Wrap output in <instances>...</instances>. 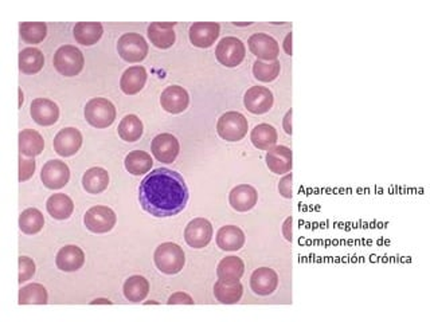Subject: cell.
<instances>
[{"label": "cell", "mask_w": 430, "mask_h": 322, "mask_svg": "<svg viewBox=\"0 0 430 322\" xmlns=\"http://www.w3.org/2000/svg\"><path fill=\"white\" fill-rule=\"evenodd\" d=\"M28 303H38V305L47 303V292L42 285L31 283L22 287L19 292V305H28Z\"/></svg>", "instance_id": "obj_38"}, {"label": "cell", "mask_w": 430, "mask_h": 322, "mask_svg": "<svg viewBox=\"0 0 430 322\" xmlns=\"http://www.w3.org/2000/svg\"><path fill=\"white\" fill-rule=\"evenodd\" d=\"M243 287L239 280L226 282L219 279L214 286V296L216 300L225 305H233L241 300Z\"/></svg>", "instance_id": "obj_26"}, {"label": "cell", "mask_w": 430, "mask_h": 322, "mask_svg": "<svg viewBox=\"0 0 430 322\" xmlns=\"http://www.w3.org/2000/svg\"><path fill=\"white\" fill-rule=\"evenodd\" d=\"M243 104L246 109L253 114H264L273 107V94L268 87L264 86H253L250 87L245 97Z\"/></svg>", "instance_id": "obj_12"}, {"label": "cell", "mask_w": 430, "mask_h": 322, "mask_svg": "<svg viewBox=\"0 0 430 322\" xmlns=\"http://www.w3.org/2000/svg\"><path fill=\"white\" fill-rule=\"evenodd\" d=\"M169 305H194V300L183 292H178L175 294H172L171 297L167 301Z\"/></svg>", "instance_id": "obj_43"}, {"label": "cell", "mask_w": 430, "mask_h": 322, "mask_svg": "<svg viewBox=\"0 0 430 322\" xmlns=\"http://www.w3.org/2000/svg\"><path fill=\"white\" fill-rule=\"evenodd\" d=\"M249 48L257 57L264 61H277L280 54L279 43L266 34H253L249 38Z\"/></svg>", "instance_id": "obj_14"}, {"label": "cell", "mask_w": 430, "mask_h": 322, "mask_svg": "<svg viewBox=\"0 0 430 322\" xmlns=\"http://www.w3.org/2000/svg\"><path fill=\"white\" fill-rule=\"evenodd\" d=\"M96 303H105V305H112V301L105 300V298H98V300L92 301V305Z\"/></svg>", "instance_id": "obj_47"}, {"label": "cell", "mask_w": 430, "mask_h": 322, "mask_svg": "<svg viewBox=\"0 0 430 322\" xmlns=\"http://www.w3.org/2000/svg\"><path fill=\"white\" fill-rule=\"evenodd\" d=\"M117 51L120 57L127 62H141L148 54V43L146 42V39L140 34L129 33L124 34L119 39Z\"/></svg>", "instance_id": "obj_6"}, {"label": "cell", "mask_w": 430, "mask_h": 322, "mask_svg": "<svg viewBox=\"0 0 430 322\" xmlns=\"http://www.w3.org/2000/svg\"><path fill=\"white\" fill-rule=\"evenodd\" d=\"M147 77V70L143 66H132L124 71L120 81V87L128 96L137 94L146 85Z\"/></svg>", "instance_id": "obj_23"}, {"label": "cell", "mask_w": 430, "mask_h": 322, "mask_svg": "<svg viewBox=\"0 0 430 322\" xmlns=\"http://www.w3.org/2000/svg\"><path fill=\"white\" fill-rule=\"evenodd\" d=\"M175 21L172 23H150L148 27V37L150 43L156 46L157 48H170L175 43L176 35L173 31Z\"/></svg>", "instance_id": "obj_24"}, {"label": "cell", "mask_w": 430, "mask_h": 322, "mask_svg": "<svg viewBox=\"0 0 430 322\" xmlns=\"http://www.w3.org/2000/svg\"><path fill=\"white\" fill-rule=\"evenodd\" d=\"M152 159L150 154L144 150H132L126 157V168L129 173L135 176L144 175L152 168Z\"/></svg>", "instance_id": "obj_34"}, {"label": "cell", "mask_w": 430, "mask_h": 322, "mask_svg": "<svg viewBox=\"0 0 430 322\" xmlns=\"http://www.w3.org/2000/svg\"><path fill=\"white\" fill-rule=\"evenodd\" d=\"M216 244L223 251H238L245 244V234L237 226H223L216 234Z\"/></svg>", "instance_id": "obj_22"}, {"label": "cell", "mask_w": 430, "mask_h": 322, "mask_svg": "<svg viewBox=\"0 0 430 322\" xmlns=\"http://www.w3.org/2000/svg\"><path fill=\"white\" fill-rule=\"evenodd\" d=\"M221 33V26L213 21H198L190 27V41L195 47L207 48L214 44Z\"/></svg>", "instance_id": "obj_13"}, {"label": "cell", "mask_w": 430, "mask_h": 322, "mask_svg": "<svg viewBox=\"0 0 430 322\" xmlns=\"http://www.w3.org/2000/svg\"><path fill=\"white\" fill-rule=\"evenodd\" d=\"M85 118L94 128H108L116 118V107L107 98H93L86 104Z\"/></svg>", "instance_id": "obj_5"}, {"label": "cell", "mask_w": 430, "mask_h": 322, "mask_svg": "<svg viewBox=\"0 0 430 322\" xmlns=\"http://www.w3.org/2000/svg\"><path fill=\"white\" fill-rule=\"evenodd\" d=\"M57 266L62 271H77L85 263V254L77 246H64L57 254Z\"/></svg>", "instance_id": "obj_21"}, {"label": "cell", "mask_w": 430, "mask_h": 322, "mask_svg": "<svg viewBox=\"0 0 430 322\" xmlns=\"http://www.w3.org/2000/svg\"><path fill=\"white\" fill-rule=\"evenodd\" d=\"M253 145L261 150H272L277 143V132L269 124H259L250 134Z\"/></svg>", "instance_id": "obj_31"}, {"label": "cell", "mask_w": 430, "mask_h": 322, "mask_svg": "<svg viewBox=\"0 0 430 322\" xmlns=\"http://www.w3.org/2000/svg\"><path fill=\"white\" fill-rule=\"evenodd\" d=\"M83 145V134L78 129H61L54 137V150L64 157L76 154Z\"/></svg>", "instance_id": "obj_16"}, {"label": "cell", "mask_w": 430, "mask_h": 322, "mask_svg": "<svg viewBox=\"0 0 430 322\" xmlns=\"http://www.w3.org/2000/svg\"><path fill=\"white\" fill-rule=\"evenodd\" d=\"M84 55L83 53L70 44L62 46L54 54V67L64 77H76L84 69Z\"/></svg>", "instance_id": "obj_4"}, {"label": "cell", "mask_w": 430, "mask_h": 322, "mask_svg": "<svg viewBox=\"0 0 430 322\" xmlns=\"http://www.w3.org/2000/svg\"><path fill=\"white\" fill-rule=\"evenodd\" d=\"M31 117L42 127H50L60 118V109L55 102L47 98H37L31 102Z\"/></svg>", "instance_id": "obj_17"}, {"label": "cell", "mask_w": 430, "mask_h": 322, "mask_svg": "<svg viewBox=\"0 0 430 322\" xmlns=\"http://www.w3.org/2000/svg\"><path fill=\"white\" fill-rule=\"evenodd\" d=\"M282 234H284L286 240H289V242L292 240V216H289L285 220V223L282 226Z\"/></svg>", "instance_id": "obj_44"}, {"label": "cell", "mask_w": 430, "mask_h": 322, "mask_svg": "<svg viewBox=\"0 0 430 322\" xmlns=\"http://www.w3.org/2000/svg\"><path fill=\"white\" fill-rule=\"evenodd\" d=\"M246 48L241 39L236 37H226L221 39L215 50V57L218 62L226 67H236L245 60Z\"/></svg>", "instance_id": "obj_7"}, {"label": "cell", "mask_w": 430, "mask_h": 322, "mask_svg": "<svg viewBox=\"0 0 430 322\" xmlns=\"http://www.w3.org/2000/svg\"><path fill=\"white\" fill-rule=\"evenodd\" d=\"M19 30H21L22 39L30 44L42 42L47 35V26L43 21H35V23L24 21V23H21Z\"/></svg>", "instance_id": "obj_37"}, {"label": "cell", "mask_w": 430, "mask_h": 322, "mask_svg": "<svg viewBox=\"0 0 430 322\" xmlns=\"http://www.w3.org/2000/svg\"><path fill=\"white\" fill-rule=\"evenodd\" d=\"M119 136L128 143H135L137 140H140V137L143 136V123L141 120L135 116V114H128L126 116L120 125H119Z\"/></svg>", "instance_id": "obj_35"}, {"label": "cell", "mask_w": 430, "mask_h": 322, "mask_svg": "<svg viewBox=\"0 0 430 322\" xmlns=\"http://www.w3.org/2000/svg\"><path fill=\"white\" fill-rule=\"evenodd\" d=\"M279 191L284 197L291 199L293 196L292 193V173H288L281 179L279 184Z\"/></svg>", "instance_id": "obj_42"}, {"label": "cell", "mask_w": 430, "mask_h": 322, "mask_svg": "<svg viewBox=\"0 0 430 322\" xmlns=\"http://www.w3.org/2000/svg\"><path fill=\"white\" fill-rule=\"evenodd\" d=\"M266 166L276 175H285L292 171V150L288 147H273L266 153Z\"/></svg>", "instance_id": "obj_20"}, {"label": "cell", "mask_w": 430, "mask_h": 322, "mask_svg": "<svg viewBox=\"0 0 430 322\" xmlns=\"http://www.w3.org/2000/svg\"><path fill=\"white\" fill-rule=\"evenodd\" d=\"M83 186L86 193L93 195L104 193L109 186V175L104 168L100 167L90 168L86 171L83 177Z\"/></svg>", "instance_id": "obj_30"}, {"label": "cell", "mask_w": 430, "mask_h": 322, "mask_svg": "<svg viewBox=\"0 0 430 322\" xmlns=\"http://www.w3.org/2000/svg\"><path fill=\"white\" fill-rule=\"evenodd\" d=\"M103 24L101 23H87V21H80L74 26V38L80 44L84 46H92L94 43L98 42L100 38L103 37Z\"/></svg>", "instance_id": "obj_28"}, {"label": "cell", "mask_w": 430, "mask_h": 322, "mask_svg": "<svg viewBox=\"0 0 430 322\" xmlns=\"http://www.w3.org/2000/svg\"><path fill=\"white\" fill-rule=\"evenodd\" d=\"M35 161L34 159H23L21 154V159H19V180L21 181H26L28 180L34 172H35Z\"/></svg>", "instance_id": "obj_41"}, {"label": "cell", "mask_w": 430, "mask_h": 322, "mask_svg": "<svg viewBox=\"0 0 430 322\" xmlns=\"http://www.w3.org/2000/svg\"><path fill=\"white\" fill-rule=\"evenodd\" d=\"M44 148L43 137L34 129H24L19 133V150L21 154L27 157H35L41 154Z\"/></svg>", "instance_id": "obj_25"}, {"label": "cell", "mask_w": 430, "mask_h": 322, "mask_svg": "<svg viewBox=\"0 0 430 322\" xmlns=\"http://www.w3.org/2000/svg\"><path fill=\"white\" fill-rule=\"evenodd\" d=\"M19 107H22V104H23V93H22V90H19Z\"/></svg>", "instance_id": "obj_48"}, {"label": "cell", "mask_w": 430, "mask_h": 322, "mask_svg": "<svg viewBox=\"0 0 430 322\" xmlns=\"http://www.w3.org/2000/svg\"><path fill=\"white\" fill-rule=\"evenodd\" d=\"M116 214L105 206H96L86 211L84 222L86 229L94 234H105L116 226Z\"/></svg>", "instance_id": "obj_8"}, {"label": "cell", "mask_w": 430, "mask_h": 322, "mask_svg": "<svg viewBox=\"0 0 430 322\" xmlns=\"http://www.w3.org/2000/svg\"><path fill=\"white\" fill-rule=\"evenodd\" d=\"M279 61H273V62H262V61H256L253 66V74L256 77V80L261 82H272L275 81L280 74Z\"/></svg>", "instance_id": "obj_39"}, {"label": "cell", "mask_w": 430, "mask_h": 322, "mask_svg": "<svg viewBox=\"0 0 430 322\" xmlns=\"http://www.w3.org/2000/svg\"><path fill=\"white\" fill-rule=\"evenodd\" d=\"M279 285V276L275 270L269 267L257 269L250 277L252 290L258 296H269L272 294Z\"/></svg>", "instance_id": "obj_18"}, {"label": "cell", "mask_w": 430, "mask_h": 322, "mask_svg": "<svg viewBox=\"0 0 430 322\" xmlns=\"http://www.w3.org/2000/svg\"><path fill=\"white\" fill-rule=\"evenodd\" d=\"M243 273H245V263L238 257L223 258L216 269L218 278L226 282L239 280L242 278Z\"/></svg>", "instance_id": "obj_27"}, {"label": "cell", "mask_w": 430, "mask_h": 322, "mask_svg": "<svg viewBox=\"0 0 430 322\" xmlns=\"http://www.w3.org/2000/svg\"><path fill=\"white\" fill-rule=\"evenodd\" d=\"M258 193L255 187L249 184H241L232 190L229 202L230 206L238 213L250 211L257 204Z\"/></svg>", "instance_id": "obj_19"}, {"label": "cell", "mask_w": 430, "mask_h": 322, "mask_svg": "<svg viewBox=\"0 0 430 322\" xmlns=\"http://www.w3.org/2000/svg\"><path fill=\"white\" fill-rule=\"evenodd\" d=\"M43 184L50 190H61L69 183L70 171L64 161L51 160L43 166L41 173Z\"/></svg>", "instance_id": "obj_11"}, {"label": "cell", "mask_w": 430, "mask_h": 322, "mask_svg": "<svg viewBox=\"0 0 430 322\" xmlns=\"http://www.w3.org/2000/svg\"><path fill=\"white\" fill-rule=\"evenodd\" d=\"M46 208H47V213L54 219L64 220V219H69L70 215L73 214L74 203L67 195L55 193L47 200Z\"/></svg>", "instance_id": "obj_29"}, {"label": "cell", "mask_w": 430, "mask_h": 322, "mask_svg": "<svg viewBox=\"0 0 430 322\" xmlns=\"http://www.w3.org/2000/svg\"><path fill=\"white\" fill-rule=\"evenodd\" d=\"M189 197L183 176L167 168H157L148 173L139 188L143 210L155 217H170L182 213Z\"/></svg>", "instance_id": "obj_1"}, {"label": "cell", "mask_w": 430, "mask_h": 322, "mask_svg": "<svg viewBox=\"0 0 430 322\" xmlns=\"http://www.w3.org/2000/svg\"><path fill=\"white\" fill-rule=\"evenodd\" d=\"M44 226L43 214L37 208H27L24 210L19 217V227L22 233L27 235L38 234Z\"/></svg>", "instance_id": "obj_36"}, {"label": "cell", "mask_w": 430, "mask_h": 322, "mask_svg": "<svg viewBox=\"0 0 430 322\" xmlns=\"http://www.w3.org/2000/svg\"><path fill=\"white\" fill-rule=\"evenodd\" d=\"M248 120L239 111H227L222 114L216 124L218 134L230 143L241 141L248 133Z\"/></svg>", "instance_id": "obj_3"}, {"label": "cell", "mask_w": 430, "mask_h": 322, "mask_svg": "<svg viewBox=\"0 0 430 322\" xmlns=\"http://www.w3.org/2000/svg\"><path fill=\"white\" fill-rule=\"evenodd\" d=\"M212 238H213V226L205 217L194 219L184 230V239L187 244L193 249L206 247L212 242Z\"/></svg>", "instance_id": "obj_9"}, {"label": "cell", "mask_w": 430, "mask_h": 322, "mask_svg": "<svg viewBox=\"0 0 430 322\" xmlns=\"http://www.w3.org/2000/svg\"><path fill=\"white\" fill-rule=\"evenodd\" d=\"M44 64L42 51L34 47L22 50L19 54V69L24 74H37Z\"/></svg>", "instance_id": "obj_32"}, {"label": "cell", "mask_w": 430, "mask_h": 322, "mask_svg": "<svg viewBox=\"0 0 430 322\" xmlns=\"http://www.w3.org/2000/svg\"><path fill=\"white\" fill-rule=\"evenodd\" d=\"M35 274V263L27 257L19 258V283L31 278Z\"/></svg>", "instance_id": "obj_40"}, {"label": "cell", "mask_w": 430, "mask_h": 322, "mask_svg": "<svg viewBox=\"0 0 430 322\" xmlns=\"http://www.w3.org/2000/svg\"><path fill=\"white\" fill-rule=\"evenodd\" d=\"M160 104L166 111L172 113V114H179V113H183L189 107L190 96L187 90L183 89L182 86H169L162 93Z\"/></svg>", "instance_id": "obj_15"}, {"label": "cell", "mask_w": 430, "mask_h": 322, "mask_svg": "<svg viewBox=\"0 0 430 322\" xmlns=\"http://www.w3.org/2000/svg\"><path fill=\"white\" fill-rule=\"evenodd\" d=\"M292 110H288V113L284 117V129L288 134H292Z\"/></svg>", "instance_id": "obj_45"}, {"label": "cell", "mask_w": 430, "mask_h": 322, "mask_svg": "<svg viewBox=\"0 0 430 322\" xmlns=\"http://www.w3.org/2000/svg\"><path fill=\"white\" fill-rule=\"evenodd\" d=\"M150 150L157 161L171 164L180 152V145L175 136L170 133H162L152 140Z\"/></svg>", "instance_id": "obj_10"}, {"label": "cell", "mask_w": 430, "mask_h": 322, "mask_svg": "<svg viewBox=\"0 0 430 322\" xmlns=\"http://www.w3.org/2000/svg\"><path fill=\"white\" fill-rule=\"evenodd\" d=\"M284 50L288 55H292V33H289L284 41Z\"/></svg>", "instance_id": "obj_46"}, {"label": "cell", "mask_w": 430, "mask_h": 322, "mask_svg": "<svg viewBox=\"0 0 430 322\" xmlns=\"http://www.w3.org/2000/svg\"><path fill=\"white\" fill-rule=\"evenodd\" d=\"M153 259H155L156 267L167 276H173V274L180 273L186 263V257H184L182 247L172 242L162 243L155 250Z\"/></svg>", "instance_id": "obj_2"}, {"label": "cell", "mask_w": 430, "mask_h": 322, "mask_svg": "<svg viewBox=\"0 0 430 322\" xmlns=\"http://www.w3.org/2000/svg\"><path fill=\"white\" fill-rule=\"evenodd\" d=\"M150 293V283L141 276L129 277L124 283V296L130 302H141Z\"/></svg>", "instance_id": "obj_33"}]
</instances>
